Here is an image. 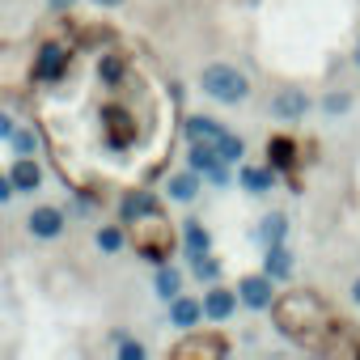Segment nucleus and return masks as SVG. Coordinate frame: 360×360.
Here are the masks:
<instances>
[{
	"label": "nucleus",
	"mask_w": 360,
	"mask_h": 360,
	"mask_svg": "<svg viewBox=\"0 0 360 360\" xmlns=\"http://www.w3.org/2000/svg\"><path fill=\"white\" fill-rule=\"evenodd\" d=\"M271 314H276L280 335H292L301 343H318L326 335V326H330V314L309 292H284L280 301H271Z\"/></svg>",
	"instance_id": "obj_1"
},
{
	"label": "nucleus",
	"mask_w": 360,
	"mask_h": 360,
	"mask_svg": "<svg viewBox=\"0 0 360 360\" xmlns=\"http://www.w3.org/2000/svg\"><path fill=\"white\" fill-rule=\"evenodd\" d=\"M136 229H131V238H136V246H140V255L148 259V263H165V255H169V246H174V233H169V221L153 208V212H144V217H136L131 221Z\"/></svg>",
	"instance_id": "obj_2"
},
{
	"label": "nucleus",
	"mask_w": 360,
	"mask_h": 360,
	"mask_svg": "<svg viewBox=\"0 0 360 360\" xmlns=\"http://www.w3.org/2000/svg\"><path fill=\"white\" fill-rule=\"evenodd\" d=\"M200 85H204V94L208 98H217V102H242L246 94H250V81L233 68V64H208L204 68V77H200Z\"/></svg>",
	"instance_id": "obj_3"
},
{
	"label": "nucleus",
	"mask_w": 360,
	"mask_h": 360,
	"mask_svg": "<svg viewBox=\"0 0 360 360\" xmlns=\"http://www.w3.org/2000/svg\"><path fill=\"white\" fill-rule=\"evenodd\" d=\"M238 297H242V305H250V309H267L271 305V276L263 271V276H246L242 284H238Z\"/></svg>",
	"instance_id": "obj_4"
},
{
	"label": "nucleus",
	"mask_w": 360,
	"mask_h": 360,
	"mask_svg": "<svg viewBox=\"0 0 360 360\" xmlns=\"http://www.w3.org/2000/svg\"><path fill=\"white\" fill-rule=\"evenodd\" d=\"M174 356L178 360H191V356H225V339H217V335H191L187 343L174 347Z\"/></svg>",
	"instance_id": "obj_5"
},
{
	"label": "nucleus",
	"mask_w": 360,
	"mask_h": 360,
	"mask_svg": "<svg viewBox=\"0 0 360 360\" xmlns=\"http://www.w3.org/2000/svg\"><path fill=\"white\" fill-rule=\"evenodd\" d=\"M309 110V98L301 94V89H280L276 98H271V115L276 119H301Z\"/></svg>",
	"instance_id": "obj_6"
},
{
	"label": "nucleus",
	"mask_w": 360,
	"mask_h": 360,
	"mask_svg": "<svg viewBox=\"0 0 360 360\" xmlns=\"http://www.w3.org/2000/svg\"><path fill=\"white\" fill-rule=\"evenodd\" d=\"M183 131H187V140H191V144H212V148H217V140L225 136V127H221V123H212V119H204V115H191V119L183 123Z\"/></svg>",
	"instance_id": "obj_7"
},
{
	"label": "nucleus",
	"mask_w": 360,
	"mask_h": 360,
	"mask_svg": "<svg viewBox=\"0 0 360 360\" xmlns=\"http://www.w3.org/2000/svg\"><path fill=\"white\" fill-rule=\"evenodd\" d=\"M30 233L34 238H60L64 233V212L60 208H34L30 212Z\"/></svg>",
	"instance_id": "obj_8"
},
{
	"label": "nucleus",
	"mask_w": 360,
	"mask_h": 360,
	"mask_svg": "<svg viewBox=\"0 0 360 360\" xmlns=\"http://www.w3.org/2000/svg\"><path fill=\"white\" fill-rule=\"evenodd\" d=\"M238 292H229V288H212L208 297H204V318H212V322H225L233 309H238Z\"/></svg>",
	"instance_id": "obj_9"
},
{
	"label": "nucleus",
	"mask_w": 360,
	"mask_h": 360,
	"mask_svg": "<svg viewBox=\"0 0 360 360\" xmlns=\"http://www.w3.org/2000/svg\"><path fill=\"white\" fill-rule=\"evenodd\" d=\"M165 191H169V200H178V204H191V200L200 195V169H183V174H174L169 183H165Z\"/></svg>",
	"instance_id": "obj_10"
},
{
	"label": "nucleus",
	"mask_w": 360,
	"mask_h": 360,
	"mask_svg": "<svg viewBox=\"0 0 360 360\" xmlns=\"http://www.w3.org/2000/svg\"><path fill=\"white\" fill-rule=\"evenodd\" d=\"M9 178H13V187L26 195V191H39V183H43V169L34 165V157H18V161H13V169H9Z\"/></svg>",
	"instance_id": "obj_11"
},
{
	"label": "nucleus",
	"mask_w": 360,
	"mask_h": 360,
	"mask_svg": "<svg viewBox=\"0 0 360 360\" xmlns=\"http://www.w3.org/2000/svg\"><path fill=\"white\" fill-rule=\"evenodd\" d=\"M64 64H68V47H64V43H47V47L39 51V64H34V72L47 81V77H60V72H64Z\"/></svg>",
	"instance_id": "obj_12"
},
{
	"label": "nucleus",
	"mask_w": 360,
	"mask_h": 360,
	"mask_svg": "<svg viewBox=\"0 0 360 360\" xmlns=\"http://www.w3.org/2000/svg\"><path fill=\"white\" fill-rule=\"evenodd\" d=\"M200 318H204V301H191V297H174V301H169V322H174V326L187 330V326H195Z\"/></svg>",
	"instance_id": "obj_13"
},
{
	"label": "nucleus",
	"mask_w": 360,
	"mask_h": 360,
	"mask_svg": "<svg viewBox=\"0 0 360 360\" xmlns=\"http://www.w3.org/2000/svg\"><path fill=\"white\" fill-rule=\"evenodd\" d=\"M153 208H157V204H153V191H127L123 204H119L123 221H136V217H144V212H153Z\"/></svg>",
	"instance_id": "obj_14"
},
{
	"label": "nucleus",
	"mask_w": 360,
	"mask_h": 360,
	"mask_svg": "<svg viewBox=\"0 0 360 360\" xmlns=\"http://www.w3.org/2000/svg\"><path fill=\"white\" fill-rule=\"evenodd\" d=\"M284 233H288V217H284V212H271V217L259 225V233H255V238H259L263 246H280V238H284Z\"/></svg>",
	"instance_id": "obj_15"
},
{
	"label": "nucleus",
	"mask_w": 360,
	"mask_h": 360,
	"mask_svg": "<svg viewBox=\"0 0 360 360\" xmlns=\"http://www.w3.org/2000/svg\"><path fill=\"white\" fill-rule=\"evenodd\" d=\"M267 276L271 280H288L292 276V255L284 246H267Z\"/></svg>",
	"instance_id": "obj_16"
},
{
	"label": "nucleus",
	"mask_w": 360,
	"mask_h": 360,
	"mask_svg": "<svg viewBox=\"0 0 360 360\" xmlns=\"http://www.w3.org/2000/svg\"><path fill=\"white\" fill-rule=\"evenodd\" d=\"M238 183H242L246 191L263 195V191L271 187V169H255V165H246V169H242V178H238Z\"/></svg>",
	"instance_id": "obj_17"
},
{
	"label": "nucleus",
	"mask_w": 360,
	"mask_h": 360,
	"mask_svg": "<svg viewBox=\"0 0 360 360\" xmlns=\"http://www.w3.org/2000/svg\"><path fill=\"white\" fill-rule=\"evenodd\" d=\"M187 161H191V169H200V174H208L221 157H217V148L212 144H191V153H187Z\"/></svg>",
	"instance_id": "obj_18"
},
{
	"label": "nucleus",
	"mask_w": 360,
	"mask_h": 360,
	"mask_svg": "<svg viewBox=\"0 0 360 360\" xmlns=\"http://www.w3.org/2000/svg\"><path fill=\"white\" fill-rule=\"evenodd\" d=\"M178 288H183V280H178V271L161 267V276H157V297H161V301H174V297H178Z\"/></svg>",
	"instance_id": "obj_19"
},
{
	"label": "nucleus",
	"mask_w": 360,
	"mask_h": 360,
	"mask_svg": "<svg viewBox=\"0 0 360 360\" xmlns=\"http://www.w3.org/2000/svg\"><path fill=\"white\" fill-rule=\"evenodd\" d=\"M217 157H221V161H225V165H233V161H242V140H238V136H229V131H225V136H221V140H217Z\"/></svg>",
	"instance_id": "obj_20"
},
{
	"label": "nucleus",
	"mask_w": 360,
	"mask_h": 360,
	"mask_svg": "<svg viewBox=\"0 0 360 360\" xmlns=\"http://www.w3.org/2000/svg\"><path fill=\"white\" fill-rule=\"evenodd\" d=\"M191 263H195V276H200V280H208V284L221 280V263H217L208 250H204V255H191Z\"/></svg>",
	"instance_id": "obj_21"
},
{
	"label": "nucleus",
	"mask_w": 360,
	"mask_h": 360,
	"mask_svg": "<svg viewBox=\"0 0 360 360\" xmlns=\"http://www.w3.org/2000/svg\"><path fill=\"white\" fill-rule=\"evenodd\" d=\"M123 229H115V225H106L102 233H98V250H106V255H115V250H123Z\"/></svg>",
	"instance_id": "obj_22"
},
{
	"label": "nucleus",
	"mask_w": 360,
	"mask_h": 360,
	"mask_svg": "<svg viewBox=\"0 0 360 360\" xmlns=\"http://www.w3.org/2000/svg\"><path fill=\"white\" fill-rule=\"evenodd\" d=\"M9 144H13V153H18V157H34V144H39V140H34V131H18V127H13Z\"/></svg>",
	"instance_id": "obj_23"
},
{
	"label": "nucleus",
	"mask_w": 360,
	"mask_h": 360,
	"mask_svg": "<svg viewBox=\"0 0 360 360\" xmlns=\"http://www.w3.org/2000/svg\"><path fill=\"white\" fill-rule=\"evenodd\" d=\"M187 250H191V255H204V250H208V233H204L195 221L187 225Z\"/></svg>",
	"instance_id": "obj_24"
},
{
	"label": "nucleus",
	"mask_w": 360,
	"mask_h": 360,
	"mask_svg": "<svg viewBox=\"0 0 360 360\" xmlns=\"http://www.w3.org/2000/svg\"><path fill=\"white\" fill-rule=\"evenodd\" d=\"M288 161H292V144H288V140H271V165L284 169Z\"/></svg>",
	"instance_id": "obj_25"
},
{
	"label": "nucleus",
	"mask_w": 360,
	"mask_h": 360,
	"mask_svg": "<svg viewBox=\"0 0 360 360\" xmlns=\"http://www.w3.org/2000/svg\"><path fill=\"white\" fill-rule=\"evenodd\" d=\"M347 102H352V98H347V94H330V98H326V102H322V106H326V110H330V115H343V110H347Z\"/></svg>",
	"instance_id": "obj_26"
},
{
	"label": "nucleus",
	"mask_w": 360,
	"mask_h": 360,
	"mask_svg": "<svg viewBox=\"0 0 360 360\" xmlns=\"http://www.w3.org/2000/svg\"><path fill=\"white\" fill-rule=\"evenodd\" d=\"M208 178H212L217 187H229V169H225V161H217V165L208 169Z\"/></svg>",
	"instance_id": "obj_27"
},
{
	"label": "nucleus",
	"mask_w": 360,
	"mask_h": 360,
	"mask_svg": "<svg viewBox=\"0 0 360 360\" xmlns=\"http://www.w3.org/2000/svg\"><path fill=\"white\" fill-rule=\"evenodd\" d=\"M13 191H18V187H13V178H9V174H0V204H5Z\"/></svg>",
	"instance_id": "obj_28"
},
{
	"label": "nucleus",
	"mask_w": 360,
	"mask_h": 360,
	"mask_svg": "<svg viewBox=\"0 0 360 360\" xmlns=\"http://www.w3.org/2000/svg\"><path fill=\"white\" fill-rule=\"evenodd\" d=\"M119 356H127V360H140V356H144V352H140V347H136V343H119Z\"/></svg>",
	"instance_id": "obj_29"
},
{
	"label": "nucleus",
	"mask_w": 360,
	"mask_h": 360,
	"mask_svg": "<svg viewBox=\"0 0 360 360\" xmlns=\"http://www.w3.org/2000/svg\"><path fill=\"white\" fill-rule=\"evenodd\" d=\"M13 136V119L9 115H0V140H9Z\"/></svg>",
	"instance_id": "obj_30"
},
{
	"label": "nucleus",
	"mask_w": 360,
	"mask_h": 360,
	"mask_svg": "<svg viewBox=\"0 0 360 360\" xmlns=\"http://www.w3.org/2000/svg\"><path fill=\"white\" fill-rule=\"evenodd\" d=\"M47 5H51V9H68V5H72V0H47Z\"/></svg>",
	"instance_id": "obj_31"
},
{
	"label": "nucleus",
	"mask_w": 360,
	"mask_h": 360,
	"mask_svg": "<svg viewBox=\"0 0 360 360\" xmlns=\"http://www.w3.org/2000/svg\"><path fill=\"white\" fill-rule=\"evenodd\" d=\"M352 301H356V305H360V280H356V284H352Z\"/></svg>",
	"instance_id": "obj_32"
},
{
	"label": "nucleus",
	"mask_w": 360,
	"mask_h": 360,
	"mask_svg": "<svg viewBox=\"0 0 360 360\" xmlns=\"http://www.w3.org/2000/svg\"><path fill=\"white\" fill-rule=\"evenodd\" d=\"M98 5H106V9H115V5H123V0H98Z\"/></svg>",
	"instance_id": "obj_33"
},
{
	"label": "nucleus",
	"mask_w": 360,
	"mask_h": 360,
	"mask_svg": "<svg viewBox=\"0 0 360 360\" xmlns=\"http://www.w3.org/2000/svg\"><path fill=\"white\" fill-rule=\"evenodd\" d=\"M356 64H360V39H356Z\"/></svg>",
	"instance_id": "obj_34"
}]
</instances>
